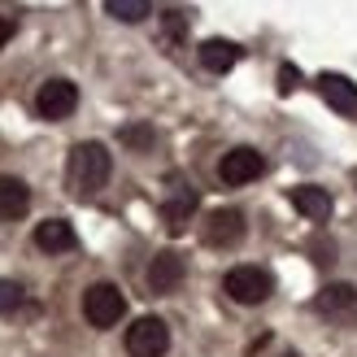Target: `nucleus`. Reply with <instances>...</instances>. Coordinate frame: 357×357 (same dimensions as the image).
Wrapping results in <instances>:
<instances>
[{"label":"nucleus","mask_w":357,"mask_h":357,"mask_svg":"<svg viewBox=\"0 0 357 357\" xmlns=\"http://www.w3.org/2000/svg\"><path fill=\"white\" fill-rule=\"evenodd\" d=\"M26 209H31V188L13 174H0V218L13 222V218H22Z\"/></svg>","instance_id":"14"},{"label":"nucleus","mask_w":357,"mask_h":357,"mask_svg":"<svg viewBox=\"0 0 357 357\" xmlns=\"http://www.w3.org/2000/svg\"><path fill=\"white\" fill-rule=\"evenodd\" d=\"M261 174H266V157L257 149H244V144L222 153V162H218V178L227 188H244V183H253Z\"/></svg>","instance_id":"6"},{"label":"nucleus","mask_w":357,"mask_h":357,"mask_svg":"<svg viewBox=\"0 0 357 357\" xmlns=\"http://www.w3.org/2000/svg\"><path fill=\"white\" fill-rule=\"evenodd\" d=\"M79 109V87L70 79H48L40 83V92H35V114L48 118V122H61Z\"/></svg>","instance_id":"4"},{"label":"nucleus","mask_w":357,"mask_h":357,"mask_svg":"<svg viewBox=\"0 0 357 357\" xmlns=\"http://www.w3.org/2000/svg\"><path fill=\"white\" fill-rule=\"evenodd\" d=\"M314 310L323 314V318H335V323H344V318L357 314V288H353V283H327V288L318 292Z\"/></svg>","instance_id":"9"},{"label":"nucleus","mask_w":357,"mask_h":357,"mask_svg":"<svg viewBox=\"0 0 357 357\" xmlns=\"http://www.w3.org/2000/svg\"><path fill=\"white\" fill-rule=\"evenodd\" d=\"M118 139H122L127 149H153V139H157V135H153V127H122Z\"/></svg>","instance_id":"17"},{"label":"nucleus","mask_w":357,"mask_h":357,"mask_svg":"<svg viewBox=\"0 0 357 357\" xmlns=\"http://www.w3.org/2000/svg\"><path fill=\"white\" fill-rule=\"evenodd\" d=\"M122 314H127V296H122L114 283H92V288L83 292V318H87L96 331L118 327Z\"/></svg>","instance_id":"3"},{"label":"nucleus","mask_w":357,"mask_h":357,"mask_svg":"<svg viewBox=\"0 0 357 357\" xmlns=\"http://www.w3.org/2000/svg\"><path fill=\"white\" fill-rule=\"evenodd\" d=\"M9 35H13V22H9V17H0V48L9 44Z\"/></svg>","instance_id":"21"},{"label":"nucleus","mask_w":357,"mask_h":357,"mask_svg":"<svg viewBox=\"0 0 357 357\" xmlns=\"http://www.w3.org/2000/svg\"><path fill=\"white\" fill-rule=\"evenodd\" d=\"M196 52H201V66L209 75H227V70L240 61V44H231V40H205Z\"/></svg>","instance_id":"15"},{"label":"nucleus","mask_w":357,"mask_h":357,"mask_svg":"<svg viewBox=\"0 0 357 357\" xmlns=\"http://www.w3.org/2000/svg\"><path fill=\"white\" fill-rule=\"evenodd\" d=\"M296 83H301V70H296V66H279V92H283V96H292V92H296Z\"/></svg>","instance_id":"20"},{"label":"nucleus","mask_w":357,"mask_h":357,"mask_svg":"<svg viewBox=\"0 0 357 357\" xmlns=\"http://www.w3.org/2000/svg\"><path fill=\"white\" fill-rule=\"evenodd\" d=\"M283 357H296V353H283Z\"/></svg>","instance_id":"22"},{"label":"nucleus","mask_w":357,"mask_h":357,"mask_svg":"<svg viewBox=\"0 0 357 357\" xmlns=\"http://www.w3.org/2000/svg\"><path fill=\"white\" fill-rule=\"evenodd\" d=\"M353 183H357V170H353Z\"/></svg>","instance_id":"23"},{"label":"nucleus","mask_w":357,"mask_h":357,"mask_svg":"<svg viewBox=\"0 0 357 357\" xmlns=\"http://www.w3.org/2000/svg\"><path fill=\"white\" fill-rule=\"evenodd\" d=\"M105 13L118 17V22H144L153 13V5L149 0H105Z\"/></svg>","instance_id":"16"},{"label":"nucleus","mask_w":357,"mask_h":357,"mask_svg":"<svg viewBox=\"0 0 357 357\" xmlns=\"http://www.w3.org/2000/svg\"><path fill=\"white\" fill-rule=\"evenodd\" d=\"M109 170H114V157L100 139H83V144L70 149V162H66V178H70V192L79 196H96L105 183H109Z\"/></svg>","instance_id":"1"},{"label":"nucleus","mask_w":357,"mask_h":357,"mask_svg":"<svg viewBox=\"0 0 357 357\" xmlns=\"http://www.w3.org/2000/svg\"><path fill=\"white\" fill-rule=\"evenodd\" d=\"M192 213H196V192L178 183V188L170 192V201L162 205V222H166V231H170V236H183L188 222H192Z\"/></svg>","instance_id":"11"},{"label":"nucleus","mask_w":357,"mask_h":357,"mask_svg":"<svg viewBox=\"0 0 357 357\" xmlns=\"http://www.w3.org/2000/svg\"><path fill=\"white\" fill-rule=\"evenodd\" d=\"M162 35H166V40H183V35H188V17L178 13V9L162 13Z\"/></svg>","instance_id":"18"},{"label":"nucleus","mask_w":357,"mask_h":357,"mask_svg":"<svg viewBox=\"0 0 357 357\" xmlns=\"http://www.w3.org/2000/svg\"><path fill=\"white\" fill-rule=\"evenodd\" d=\"M17 305H22V288L13 279H0V314H13Z\"/></svg>","instance_id":"19"},{"label":"nucleus","mask_w":357,"mask_h":357,"mask_svg":"<svg viewBox=\"0 0 357 357\" xmlns=\"http://www.w3.org/2000/svg\"><path fill=\"white\" fill-rule=\"evenodd\" d=\"M75 244H79V236L66 218H48L35 227V248H44V253H70Z\"/></svg>","instance_id":"13"},{"label":"nucleus","mask_w":357,"mask_h":357,"mask_svg":"<svg viewBox=\"0 0 357 357\" xmlns=\"http://www.w3.org/2000/svg\"><path fill=\"white\" fill-rule=\"evenodd\" d=\"M318 96H323L340 118H357V83L353 79L327 70V75H318Z\"/></svg>","instance_id":"8"},{"label":"nucleus","mask_w":357,"mask_h":357,"mask_svg":"<svg viewBox=\"0 0 357 357\" xmlns=\"http://www.w3.org/2000/svg\"><path fill=\"white\" fill-rule=\"evenodd\" d=\"M244 213L240 209H213L209 213V218H205V231H201V236H205V244L209 248H236L240 240H244Z\"/></svg>","instance_id":"7"},{"label":"nucleus","mask_w":357,"mask_h":357,"mask_svg":"<svg viewBox=\"0 0 357 357\" xmlns=\"http://www.w3.org/2000/svg\"><path fill=\"white\" fill-rule=\"evenodd\" d=\"M183 257L174 253V248H166V253H157L153 257V266H149V292H157V296H166V292H174L178 283H183Z\"/></svg>","instance_id":"10"},{"label":"nucleus","mask_w":357,"mask_h":357,"mask_svg":"<svg viewBox=\"0 0 357 357\" xmlns=\"http://www.w3.org/2000/svg\"><path fill=\"white\" fill-rule=\"evenodd\" d=\"M170 349V327L162 323V318H135V323L127 327V353L131 357H162Z\"/></svg>","instance_id":"5"},{"label":"nucleus","mask_w":357,"mask_h":357,"mask_svg":"<svg viewBox=\"0 0 357 357\" xmlns=\"http://www.w3.org/2000/svg\"><path fill=\"white\" fill-rule=\"evenodd\" d=\"M222 292L236 301V305H261V301L275 292V279L266 275L261 266H231L222 275Z\"/></svg>","instance_id":"2"},{"label":"nucleus","mask_w":357,"mask_h":357,"mask_svg":"<svg viewBox=\"0 0 357 357\" xmlns=\"http://www.w3.org/2000/svg\"><path fill=\"white\" fill-rule=\"evenodd\" d=\"M288 201L305 213L310 222H327L331 218V192L327 188H314V183H301V188H292L288 192Z\"/></svg>","instance_id":"12"}]
</instances>
